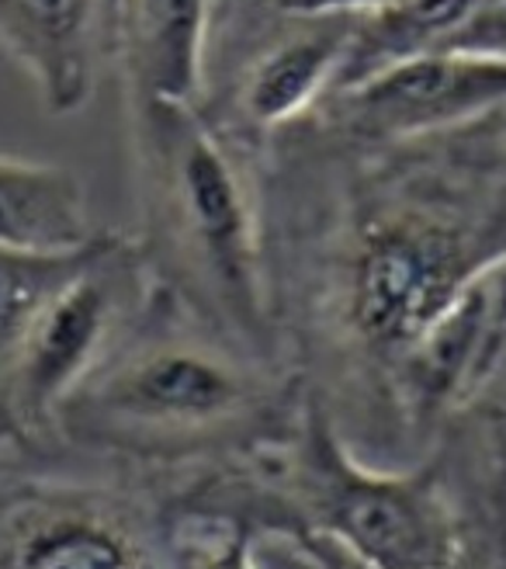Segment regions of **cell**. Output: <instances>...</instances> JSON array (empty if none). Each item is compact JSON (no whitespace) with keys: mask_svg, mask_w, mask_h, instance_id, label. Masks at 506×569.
<instances>
[{"mask_svg":"<svg viewBox=\"0 0 506 569\" xmlns=\"http://www.w3.org/2000/svg\"><path fill=\"white\" fill-rule=\"evenodd\" d=\"M184 503L191 515L246 521L261 535L326 538L364 569H452L465 542L458 472L441 438L416 466H372L308 392L285 441L191 472Z\"/></svg>","mask_w":506,"mask_h":569,"instance_id":"cell-4","label":"cell"},{"mask_svg":"<svg viewBox=\"0 0 506 569\" xmlns=\"http://www.w3.org/2000/svg\"><path fill=\"white\" fill-rule=\"evenodd\" d=\"M302 400L292 368L250 355L153 284L119 345L55 410L52 438L153 469H212L285 441Z\"/></svg>","mask_w":506,"mask_h":569,"instance_id":"cell-2","label":"cell"},{"mask_svg":"<svg viewBox=\"0 0 506 569\" xmlns=\"http://www.w3.org/2000/svg\"><path fill=\"white\" fill-rule=\"evenodd\" d=\"M94 233L88 191L73 170L0 153V247L77 250Z\"/></svg>","mask_w":506,"mask_h":569,"instance_id":"cell-12","label":"cell"},{"mask_svg":"<svg viewBox=\"0 0 506 569\" xmlns=\"http://www.w3.org/2000/svg\"><path fill=\"white\" fill-rule=\"evenodd\" d=\"M153 296L132 237L98 233L77 268L42 302L11 376V420L21 451L52 445V417L119 345Z\"/></svg>","mask_w":506,"mask_h":569,"instance_id":"cell-7","label":"cell"},{"mask_svg":"<svg viewBox=\"0 0 506 569\" xmlns=\"http://www.w3.org/2000/svg\"><path fill=\"white\" fill-rule=\"evenodd\" d=\"M475 413H503L506 410V323H503V337H499V351L496 361L486 376V386L479 392V400L472 407Z\"/></svg>","mask_w":506,"mask_h":569,"instance_id":"cell-16","label":"cell"},{"mask_svg":"<svg viewBox=\"0 0 506 569\" xmlns=\"http://www.w3.org/2000/svg\"><path fill=\"white\" fill-rule=\"evenodd\" d=\"M274 4L292 11H368L385 4V0H274Z\"/></svg>","mask_w":506,"mask_h":569,"instance_id":"cell-17","label":"cell"},{"mask_svg":"<svg viewBox=\"0 0 506 569\" xmlns=\"http://www.w3.org/2000/svg\"><path fill=\"white\" fill-rule=\"evenodd\" d=\"M139 233L156 289L250 355L285 365L274 323L261 157L222 136L199 104L125 94Z\"/></svg>","mask_w":506,"mask_h":569,"instance_id":"cell-3","label":"cell"},{"mask_svg":"<svg viewBox=\"0 0 506 569\" xmlns=\"http://www.w3.org/2000/svg\"><path fill=\"white\" fill-rule=\"evenodd\" d=\"M441 441L455 459L465 542L452 569H506V427L489 413H458ZM267 569H364L316 535H261Z\"/></svg>","mask_w":506,"mask_h":569,"instance_id":"cell-10","label":"cell"},{"mask_svg":"<svg viewBox=\"0 0 506 569\" xmlns=\"http://www.w3.org/2000/svg\"><path fill=\"white\" fill-rule=\"evenodd\" d=\"M83 247L77 250L0 247V459L21 455V438L11 420V376L24 345V333L32 327L42 302L55 292V284L77 268Z\"/></svg>","mask_w":506,"mask_h":569,"instance_id":"cell-14","label":"cell"},{"mask_svg":"<svg viewBox=\"0 0 506 569\" xmlns=\"http://www.w3.org/2000/svg\"><path fill=\"white\" fill-rule=\"evenodd\" d=\"M489 0H385L357 11V32L333 91L372 77L392 63L452 42Z\"/></svg>","mask_w":506,"mask_h":569,"instance_id":"cell-13","label":"cell"},{"mask_svg":"<svg viewBox=\"0 0 506 569\" xmlns=\"http://www.w3.org/2000/svg\"><path fill=\"white\" fill-rule=\"evenodd\" d=\"M0 49L52 116H73L115 60L119 0H0Z\"/></svg>","mask_w":506,"mask_h":569,"instance_id":"cell-9","label":"cell"},{"mask_svg":"<svg viewBox=\"0 0 506 569\" xmlns=\"http://www.w3.org/2000/svg\"><path fill=\"white\" fill-rule=\"evenodd\" d=\"M233 0H119L125 94L199 104L219 24Z\"/></svg>","mask_w":506,"mask_h":569,"instance_id":"cell-11","label":"cell"},{"mask_svg":"<svg viewBox=\"0 0 506 569\" xmlns=\"http://www.w3.org/2000/svg\"><path fill=\"white\" fill-rule=\"evenodd\" d=\"M357 32V11H292L274 0H233L212 42L202 116L264 157L341 80Z\"/></svg>","mask_w":506,"mask_h":569,"instance_id":"cell-6","label":"cell"},{"mask_svg":"<svg viewBox=\"0 0 506 569\" xmlns=\"http://www.w3.org/2000/svg\"><path fill=\"white\" fill-rule=\"evenodd\" d=\"M489 417H496V420H499V423L506 427V410H503V413H489Z\"/></svg>","mask_w":506,"mask_h":569,"instance_id":"cell-18","label":"cell"},{"mask_svg":"<svg viewBox=\"0 0 506 569\" xmlns=\"http://www.w3.org/2000/svg\"><path fill=\"white\" fill-rule=\"evenodd\" d=\"M506 104L503 56L437 49L330 91L302 122L336 147L378 150L468 126Z\"/></svg>","mask_w":506,"mask_h":569,"instance_id":"cell-8","label":"cell"},{"mask_svg":"<svg viewBox=\"0 0 506 569\" xmlns=\"http://www.w3.org/2000/svg\"><path fill=\"white\" fill-rule=\"evenodd\" d=\"M444 49L503 56V60H506V0H489V4L479 14H475Z\"/></svg>","mask_w":506,"mask_h":569,"instance_id":"cell-15","label":"cell"},{"mask_svg":"<svg viewBox=\"0 0 506 569\" xmlns=\"http://www.w3.org/2000/svg\"><path fill=\"white\" fill-rule=\"evenodd\" d=\"M261 206L289 368L357 459L416 466L409 368L506 268V150L489 116L378 150L292 126L261 157Z\"/></svg>","mask_w":506,"mask_h":569,"instance_id":"cell-1","label":"cell"},{"mask_svg":"<svg viewBox=\"0 0 506 569\" xmlns=\"http://www.w3.org/2000/svg\"><path fill=\"white\" fill-rule=\"evenodd\" d=\"M191 472L63 441L0 459V569H178Z\"/></svg>","mask_w":506,"mask_h":569,"instance_id":"cell-5","label":"cell"}]
</instances>
